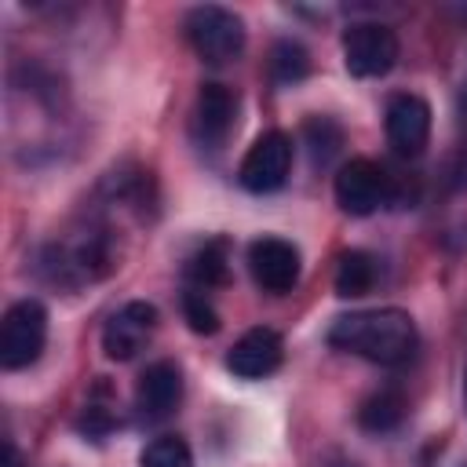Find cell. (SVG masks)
I'll return each mask as SVG.
<instances>
[{
	"label": "cell",
	"mask_w": 467,
	"mask_h": 467,
	"mask_svg": "<svg viewBox=\"0 0 467 467\" xmlns=\"http://www.w3.org/2000/svg\"><path fill=\"white\" fill-rule=\"evenodd\" d=\"M288 168H292V139L285 131H263L248 146L237 179L248 193H274L285 186Z\"/></svg>",
	"instance_id": "obj_5"
},
{
	"label": "cell",
	"mask_w": 467,
	"mask_h": 467,
	"mask_svg": "<svg viewBox=\"0 0 467 467\" xmlns=\"http://www.w3.org/2000/svg\"><path fill=\"white\" fill-rule=\"evenodd\" d=\"M157 317H161L157 306L146 299L124 303L117 314H109V321L102 328V354L109 361H131L157 332Z\"/></svg>",
	"instance_id": "obj_6"
},
{
	"label": "cell",
	"mask_w": 467,
	"mask_h": 467,
	"mask_svg": "<svg viewBox=\"0 0 467 467\" xmlns=\"http://www.w3.org/2000/svg\"><path fill=\"white\" fill-rule=\"evenodd\" d=\"M306 69H310V55L299 40H277L270 47V77L277 84H296L306 77Z\"/></svg>",
	"instance_id": "obj_16"
},
{
	"label": "cell",
	"mask_w": 467,
	"mask_h": 467,
	"mask_svg": "<svg viewBox=\"0 0 467 467\" xmlns=\"http://www.w3.org/2000/svg\"><path fill=\"white\" fill-rule=\"evenodd\" d=\"M328 343L372 365H405L420 347V332L405 310L379 306V310H354L336 317L328 328Z\"/></svg>",
	"instance_id": "obj_1"
},
{
	"label": "cell",
	"mask_w": 467,
	"mask_h": 467,
	"mask_svg": "<svg viewBox=\"0 0 467 467\" xmlns=\"http://www.w3.org/2000/svg\"><path fill=\"white\" fill-rule=\"evenodd\" d=\"M336 204L347 212V215H372L387 193H390V182L383 175V168L368 157H354L347 161L339 171H336Z\"/></svg>",
	"instance_id": "obj_7"
},
{
	"label": "cell",
	"mask_w": 467,
	"mask_h": 467,
	"mask_svg": "<svg viewBox=\"0 0 467 467\" xmlns=\"http://www.w3.org/2000/svg\"><path fill=\"white\" fill-rule=\"evenodd\" d=\"M303 135H306V146H310L314 161H321V164L332 161L336 150L343 146V131H339V124L332 117H310L303 124Z\"/></svg>",
	"instance_id": "obj_18"
},
{
	"label": "cell",
	"mask_w": 467,
	"mask_h": 467,
	"mask_svg": "<svg viewBox=\"0 0 467 467\" xmlns=\"http://www.w3.org/2000/svg\"><path fill=\"white\" fill-rule=\"evenodd\" d=\"M47 343V310L40 299H18L0 321V365L7 372L29 368Z\"/></svg>",
	"instance_id": "obj_3"
},
{
	"label": "cell",
	"mask_w": 467,
	"mask_h": 467,
	"mask_svg": "<svg viewBox=\"0 0 467 467\" xmlns=\"http://www.w3.org/2000/svg\"><path fill=\"white\" fill-rule=\"evenodd\" d=\"M405 398L398 394V390H376V394H368L365 401H361V409H358V423H361V431H368V434H387V431H394L401 420H405Z\"/></svg>",
	"instance_id": "obj_14"
},
{
	"label": "cell",
	"mask_w": 467,
	"mask_h": 467,
	"mask_svg": "<svg viewBox=\"0 0 467 467\" xmlns=\"http://www.w3.org/2000/svg\"><path fill=\"white\" fill-rule=\"evenodd\" d=\"M234 117H237V95L219 84L208 80L197 91V106H193V131L204 146H219L230 131H234Z\"/></svg>",
	"instance_id": "obj_12"
},
{
	"label": "cell",
	"mask_w": 467,
	"mask_h": 467,
	"mask_svg": "<svg viewBox=\"0 0 467 467\" xmlns=\"http://www.w3.org/2000/svg\"><path fill=\"white\" fill-rule=\"evenodd\" d=\"M186 274L197 288H212L226 281V244L223 241H208L204 248H197L186 263Z\"/></svg>",
	"instance_id": "obj_15"
},
{
	"label": "cell",
	"mask_w": 467,
	"mask_h": 467,
	"mask_svg": "<svg viewBox=\"0 0 467 467\" xmlns=\"http://www.w3.org/2000/svg\"><path fill=\"white\" fill-rule=\"evenodd\" d=\"M281 358H285V343L274 328L266 325H255L248 328L226 354V368L241 379H263L270 372L281 368Z\"/></svg>",
	"instance_id": "obj_10"
},
{
	"label": "cell",
	"mask_w": 467,
	"mask_h": 467,
	"mask_svg": "<svg viewBox=\"0 0 467 467\" xmlns=\"http://www.w3.org/2000/svg\"><path fill=\"white\" fill-rule=\"evenodd\" d=\"M139 467H193V452H190V445L182 438L164 434V438H153L142 449Z\"/></svg>",
	"instance_id": "obj_17"
},
{
	"label": "cell",
	"mask_w": 467,
	"mask_h": 467,
	"mask_svg": "<svg viewBox=\"0 0 467 467\" xmlns=\"http://www.w3.org/2000/svg\"><path fill=\"white\" fill-rule=\"evenodd\" d=\"M182 317H186V325H190L193 332H201V336L219 332V314H215V306L208 303L204 288H186V292H182Z\"/></svg>",
	"instance_id": "obj_19"
},
{
	"label": "cell",
	"mask_w": 467,
	"mask_h": 467,
	"mask_svg": "<svg viewBox=\"0 0 467 467\" xmlns=\"http://www.w3.org/2000/svg\"><path fill=\"white\" fill-rule=\"evenodd\" d=\"M182 401V372L175 361H153L146 365V372L139 376L135 387V409L146 420H164L179 409Z\"/></svg>",
	"instance_id": "obj_11"
},
{
	"label": "cell",
	"mask_w": 467,
	"mask_h": 467,
	"mask_svg": "<svg viewBox=\"0 0 467 467\" xmlns=\"http://www.w3.org/2000/svg\"><path fill=\"white\" fill-rule=\"evenodd\" d=\"M182 29H186V40L197 51V58H204L212 66H223L244 51V22L230 7H219V4L193 7L186 15Z\"/></svg>",
	"instance_id": "obj_2"
},
{
	"label": "cell",
	"mask_w": 467,
	"mask_h": 467,
	"mask_svg": "<svg viewBox=\"0 0 467 467\" xmlns=\"http://www.w3.org/2000/svg\"><path fill=\"white\" fill-rule=\"evenodd\" d=\"M398 62V33L383 22H354L343 33V66L354 77H383Z\"/></svg>",
	"instance_id": "obj_4"
},
{
	"label": "cell",
	"mask_w": 467,
	"mask_h": 467,
	"mask_svg": "<svg viewBox=\"0 0 467 467\" xmlns=\"http://www.w3.org/2000/svg\"><path fill=\"white\" fill-rule=\"evenodd\" d=\"M463 398H467V372H463Z\"/></svg>",
	"instance_id": "obj_22"
},
{
	"label": "cell",
	"mask_w": 467,
	"mask_h": 467,
	"mask_svg": "<svg viewBox=\"0 0 467 467\" xmlns=\"http://www.w3.org/2000/svg\"><path fill=\"white\" fill-rule=\"evenodd\" d=\"M387 142L401 157H420L427 139H431V106L420 95H394L387 102Z\"/></svg>",
	"instance_id": "obj_9"
},
{
	"label": "cell",
	"mask_w": 467,
	"mask_h": 467,
	"mask_svg": "<svg viewBox=\"0 0 467 467\" xmlns=\"http://www.w3.org/2000/svg\"><path fill=\"white\" fill-rule=\"evenodd\" d=\"M460 102H463V109H467V88H463V95H460Z\"/></svg>",
	"instance_id": "obj_21"
},
{
	"label": "cell",
	"mask_w": 467,
	"mask_h": 467,
	"mask_svg": "<svg viewBox=\"0 0 467 467\" xmlns=\"http://www.w3.org/2000/svg\"><path fill=\"white\" fill-rule=\"evenodd\" d=\"M248 270L263 292L285 296L299 281V248L285 237H259L248 244Z\"/></svg>",
	"instance_id": "obj_8"
},
{
	"label": "cell",
	"mask_w": 467,
	"mask_h": 467,
	"mask_svg": "<svg viewBox=\"0 0 467 467\" xmlns=\"http://www.w3.org/2000/svg\"><path fill=\"white\" fill-rule=\"evenodd\" d=\"M376 277H379L376 255L361 252V248H350V252L339 255V266H336V296H343V299L368 296L376 288Z\"/></svg>",
	"instance_id": "obj_13"
},
{
	"label": "cell",
	"mask_w": 467,
	"mask_h": 467,
	"mask_svg": "<svg viewBox=\"0 0 467 467\" xmlns=\"http://www.w3.org/2000/svg\"><path fill=\"white\" fill-rule=\"evenodd\" d=\"M4 467H22V460H18L15 445H4Z\"/></svg>",
	"instance_id": "obj_20"
}]
</instances>
